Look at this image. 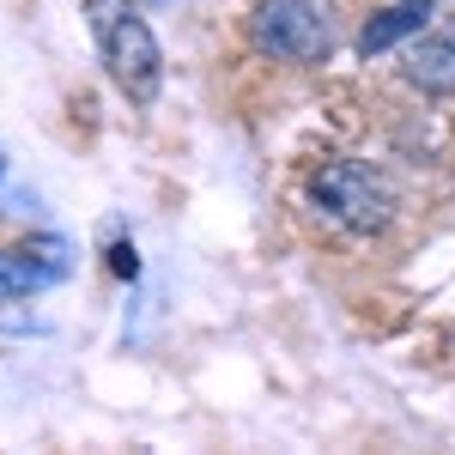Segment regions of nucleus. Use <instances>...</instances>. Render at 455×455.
<instances>
[{
  "instance_id": "8",
  "label": "nucleus",
  "mask_w": 455,
  "mask_h": 455,
  "mask_svg": "<svg viewBox=\"0 0 455 455\" xmlns=\"http://www.w3.org/2000/svg\"><path fill=\"white\" fill-rule=\"evenodd\" d=\"M450 31H455V12H450Z\"/></svg>"
},
{
  "instance_id": "2",
  "label": "nucleus",
  "mask_w": 455,
  "mask_h": 455,
  "mask_svg": "<svg viewBox=\"0 0 455 455\" xmlns=\"http://www.w3.org/2000/svg\"><path fill=\"white\" fill-rule=\"evenodd\" d=\"M249 43L267 61H291V68H315L334 55L340 25L328 0H261L249 12Z\"/></svg>"
},
{
  "instance_id": "9",
  "label": "nucleus",
  "mask_w": 455,
  "mask_h": 455,
  "mask_svg": "<svg viewBox=\"0 0 455 455\" xmlns=\"http://www.w3.org/2000/svg\"><path fill=\"white\" fill-rule=\"evenodd\" d=\"M0 164H6V158H0Z\"/></svg>"
},
{
  "instance_id": "6",
  "label": "nucleus",
  "mask_w": 455,
  "mask_h": 455,
  "mask_svg": "<svg viewBox=\"0 0 455 455\" xmlns=\"http://www.w3.org/2000/svg\"><path fill=\"white\" fill-rule=\"evenodd\" d=\"M61 280V261H43L31 249H0V304L6 298H31L43 285Z\"/></svg>"
},
{
  "instance_id": "7",
  "label": "nucleus",
  "mask_w": 455,
  "mask_h": 455,
  "mask_svg": "<svg viewBox=\"0 0 455 455\" xmlns=\"http://www.w3.org/2000/svg\"><path fill=\"white\" fill-rule=\"evenodd\" d=\"M109 267H116L122 280H134V274H140V261H134V249H128V243H116V249H109Z\"/></svg>"
},
{
  "instance_id": "4",
  "label": "nucleus",
  "mask_w": 455,
  "mask_h": 455,
  "mask_svg": "<svg viewBox=\"0 0 455 455\" xmlns=\"http://www.w3.org/2000/svg\"><path fill=\"white\" fill-rule=\"evenodd\" d=\"M401 73H407V85H419L431 98H450L455 92V31L450 36H419V43L407 49Z\"/></svg>"
},
{
  "instance_id": "5",
  "label": "nucleus",
  "mask_w": 455,
  "mask_h": 455,
  "mask_svg": "<svg viewBox=\"0 0 455 455\" xmlns=\"http://www.w3.org/2000/svg\"><path fill=\"white\" fill-rule=\"evenodd\" d=\"M431 0H401V6H388V12H377L371 25H364V36H358V49L364 55H383V49H395L401 36H419L425 25H431Z\"/></svg>"
},
{
  "instance_id": "1",
  "label": "nucleus",
  "mask_w": 455,
  "mask_h": 455,
  "mask_svg": "<svg viewBox=\"0 0 455 455\" xmlns=\"http://www.w3.org/2000/svg\"><path fill=\"white\" fill-rule=\"evenodd\" d=\"M85 19H92V36H98V55H104L109 79L134 104H152L158 79H164V55H158V36L140 19V6L134 0H85Z\"/></svg>"
},
{
  "instance_id": "3",
  "label": "nucleus",
  "mask_w": 455,
  "mask_h": 455,
  "mask_svg": "<svg viewBox=\"0 0 455 455\" xmlns=\"http://www.w3.org/2000/svg\"><path fill=\"white\" fill-rule=\"evenodd\" d=\"M310 201L347 231H383L395 219V188L371 164H352V158H334L310 176Z\"/></svg>"
}]
</instances>
